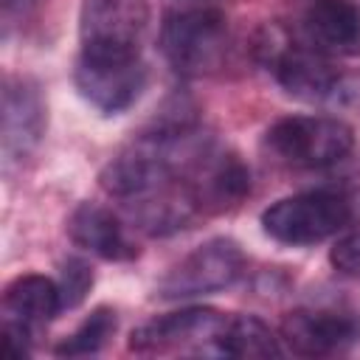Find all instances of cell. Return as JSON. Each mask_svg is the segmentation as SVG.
<instances>
[{"label": "cell", "instance_id": "cell-6", "mask_svg": "<svg viewBox=\"0 0 360 360\" xmlns=\"http://www.w3.org/2000/svg\"><path fill=\"white\" fill-rule=\"evenodd\" d=\"M228 318L211 307H186L158 315L129 335V352L135 354H169V352H217V340Z\"/></svg>", "mask_w": 360, "mask_h": 360}, {"label": "cell", "instance_id": "cell-12", "mask_svg": "<svg viewBox=\"0 0 360 360\" xmlns=\"http://www.w3.org/2000/svg\"><path fill=\"white\" fill-rule=\"evenodd\" d=\"M59 312V284L39 273L14 278L3 292V329L28 340H34V335L42 332Z\"/></svg>", "mask_w": 360, "mask_h": 360}, {"label": "cell", "instance_id": "cell-5", "mask_svg": "<svg viewBox=\"0 0 360 360\" xmlns=\"http://www.w3.org/2000/svg\"><path fill=\"white\" fill-rule=\"evenodd\" d=\"M149 25L146 0H82L79 39L90 56H141Z\"/></svg>", "mask_w": 360, "mask_h": 360}, {"label": "cell", "instance_id": "cell-19", "mask_svg": "<svg viewBox=\"0 0 360 360\" xmlns=\"http://www.w3.org/2000/svg\"><path fill=\"white\" fill-rule=\"evenodd\" d=\"M34 6H37V0H3V17H6V22H11L17 17H25Z\"/></svg>", "mask_w": 360, "mask_h": 360}, {"label": "cell", "instance_id": "cell-17", "mask_svg": "<svg viewBox=\"0 0 360 360\" xmlns=\"http://www.w3.org/2000/svg\"><path fill=\"white\" fill-rule=\"evenodd\" d=\"M59 301H62V309H76L90 287H93V267L84 262V259H68L59 270Z\"/></svg>", "mask_w": 360, "mask_h": 360}, {"label": "cell", "instance_id": "cell-7", "mask_svg": "<svg viewBox=\"0 0 360 360\" xmlns=\"http://www.w3.org/2000/svg\"><path fill=\"white\" fill-rule=\"evenodd\" d=\"M79 96L104 115L129 110L146 87V65L141 56H90L79 53L73 68Z\"/></svg>", "mask_w": 360, "mask_h": 360}, {"label": "cell", "instance_id": "cell-3", "mask_svg": "<svg viewBox=\"0 0 360 360\" xmlns=\"http://www.w3.org/2000/svg\"><path fill=\"white\" fill-rule=\"evenodd\" d=\"M267 146L290 166L323 169L352 152L354 132L332 115H284L267 129Z\"/></svg>", "mask_w": 360, "mask_h": 360}, {"label": "cell", "instance_id": "cell-1", "mask_svg": "<svg viewBox=\"0 0 360 360\" xmlns=\"http://www.w3.org/2000/svg\"><path fill=\"white\" fill-rule=\"evenodd\" d=\"M360 222V188H315L284 197L264 208L262 228L270 239L292 248L323 242Z\"/></svg>", "mask_w": 360, "mask_h": 360}, {"label": "cell", "instance_id": "cell-16", "mask_svg": "<svg viewBox=\"0 0 360 360\" xmlns=\"http://www.w3.org/2000/svg\"><path fill=\"white\" fill-rule=\"evenodd\" d=\"M115 329H118L115 309L96 307L79 323V329L70 332L53 352H56V357H90V354H96V352H101L107 346V340L115 335Z\"/></svg>", "mask_w": 360, "mask_h": 360}, {"label": "cell", "instance_id": "cell-9", "mask_svg": "<svg viewBox=\"0 0 360 360\" xmlns=\"http://www.w3.org/2000/svg\"><path fill=\"white\" fill-rule=\"evenodd\" d=\"M3 129H0V146L6 163L25 160L42 141L48 110L42 90L28 76H8L3 84Z\"/></svg>", "mask_w": 360, "mask_h": 360}, {"label": "cell", "instance_id": "cell-4", "mask_svg": "<svg viewBox=\"0 0 360 360\" xmlns=\"http://www.w3.org/2000/svg\"><path fill=\"white\" fill-rule=\"evenodd\" d=\"M245 270V253L231 236H214L186 253L158 284V298L188 301L231 287Z\"/></svg>", "mask_w": 360, "mask_h": 360}, {"label": "cell", "instance_id": "cell-18", "mask_svg": "<svg viewBox=\"0 0 360 360\" xmlns=\"http://www.w3.org/2000/svg\"><path fill=\"white\" fill-rule=\"evenodd\" d=\"M329 262L343 276H357L360 278V231L338 239L335 248L329 250Z\"/></svg>", "mask_w": 360, "mask_h": 360}, {"label": "cell", "instance_id": "cell-10", "mask_svg": "<svg viewBox=\"0 0 360 360\" xmlns=\"http://www.w3.org/2000/svg\"><path fill=\"white\" fill-rule=\"evenodd\" d=\"M281 340L301 357L338 354L360 343V315L346 309H295L281 321Z\"/></svg>", "mask_w": 360, "mask_h": 360}, {"label": "cell", "instance_id": "cell-14", "mask_svg": "<svg viewBox=\"0 0 360 360\" xmlns=\"http://www.w3.org/2000/svg\"><path fill=\"white\" fill-rule=\"evenodd\" d=\"M68 236L79 248L107 262H129L138 256V248L127 236L121 219L98 202H79L73 208L68 219Z\"/></svg>", "mask_w": 360, "mask_h": 360}, {"label": "cell", "instance_id": "cell-15", "mask_svg": "<svg viewBox=\"0 0 360 360\" xmlns=\"http://www.w3.org/2000/svg\"><path fill=\"white\" fill-rule=\"evenodd\" d=\"M217 354L225 357H278L281 354V338L259 318V315H233L228 318L219 340Z\"/></svg>", "mask_w": 360, "mask_h": 360}, {"label": "cell", "instance_id": "cell-13", "mask_svg": "<svg viewBox=\"0 0 360 360\" xmlns=\"http://www.w3.org/2000/svg\"><path fill=\"white\" fill-rule=\"evenodd\" d=\"M301 28L307 45L326 56H360V8L352 0H309Z\"/></svg>", "mask_w": 360, "mask_h": 360}, {"label": "cell", "instance_id": "cell-2", "mask_svg": "<svg viewBox=\"0 0 360 360\" xmlns=\"http://www.w3.org/2000/svg\"><path fill=\"white\" fill-rule=\"evenodd\" d=\"M160 51L183 76H202L222 65L228 51V20L214 6H191L166 14Z\"/></svg>", "mask_w": 360, "mask_h": 360}, {"label": "cell", "instance_id": "cell-11", "mask_svg": "<svg viewBox=\"0 0 360 360\" xmlns=\"http://www.w3.org/2000/svg\"><path fill=\"white\" fill-rule=\"evenodd\" d=\"M186 183L194 194V202L200 211L217 214L239 205L250 191V172L248 166L231 155L208 143L200 158L186 172Z\"/></svg>", "mask_w": 360, "mask_h": 360}, {"label": "cell", "instance_id": "cell-8", "mask_svg": "<svg viewBox=\"0 0 360 360\" xmlns=\"http://www.w3.org/2000/svg\"><path fill=\"white\" fill-rule=\"evenodd\" d=\"M273 73L292 98L312 104H340L357 93L354 79L343 73L332 56L309 45L284 48L273 62Z\"/></svg>", "mask_w": 360, "mask_h": 360}]
</instances>
